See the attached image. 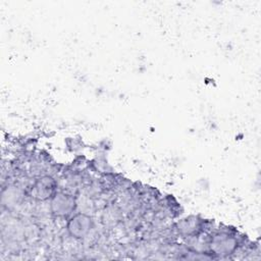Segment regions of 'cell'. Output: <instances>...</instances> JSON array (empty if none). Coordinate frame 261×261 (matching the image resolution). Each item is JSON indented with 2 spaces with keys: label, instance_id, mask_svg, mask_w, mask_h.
<instances>
[{
  "label": "cell",
  "instance_id": "obj_1",
  "mask_svg": "<svg viewBox=\"0 0 261 261\" xmlns=\"http://www.w3.org/2000/svg\"><path fill=\"white\" fill-rule=\"evenodd\" d=\"M68 229L76 238H82L91 229V219L85 215H76L70 220Z\"/></svg>",
  "mask_w": 261,
  "mask_h": 261
},
{
  "label": "cell",
  "instance_id": "obj_2",
  "mask_svg": "<svg viewBox=\"0 0 261 261\" xmlns=\"http://www.w3.org/2000/svg\"><path fill=\"white\" fill-rule=\"evenodd\" d=\"M52 207L54 212L58 215H66L74 208V201L67 195H56L52 201Z\"/></svg>",
  "mask_w": 261,
  "mask_h": 261
},
{
  "label": "cell",
  "instance_id": "obj_3",
  "mask_svg": "<svg viewBox=\"0 0 261 261\" xmlns=\"http://www.w3.org/2000/svg\"><path fill=\"white\" fill-rule=\"evenodd\" d=\"M34 190L36 191V196H38L39 198H41V199L47 198L49 195H51V193L54 190L51 178L44 177V178L40 179L36 184Z\"/></svg>",
  "mask_w": 261,
  "mask_h": 261
}]
</instances>
